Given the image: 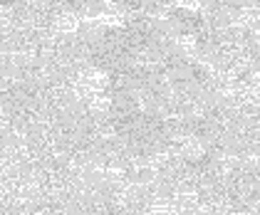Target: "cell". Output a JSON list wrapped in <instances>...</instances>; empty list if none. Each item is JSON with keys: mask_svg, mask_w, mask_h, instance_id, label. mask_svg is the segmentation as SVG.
Masks as SVG:
<instances>
[{"mask_svg": "<svg viewBox=\"0 0 260 215\" xmlns=\"http://www.w3.org/2000/svg\"><path fill=\"white\" fill-rule=\"evenodd\" d=\"M114 3L119 5L121 10H129V13H139L146 5V0H114Z\"/></svg>", "mask_w": 260, "mask_h": 215, "instance_id": "obj_1", "label": "cell"}, {"mask_svg": "<svg viewBox=\"0 0 260 215\" xmlns=\"http://www.w3.org/2000/svg\"><path fill=\"white\" fill-rule=\"evenodd\" d=\"M27 0H0V5L3 8H8V10H18V8H22Z\"/></svg>", "mask_w": 260, "mask_h": 215, "instance_id": "obj_2", "label": "cell"}]
</instances>
